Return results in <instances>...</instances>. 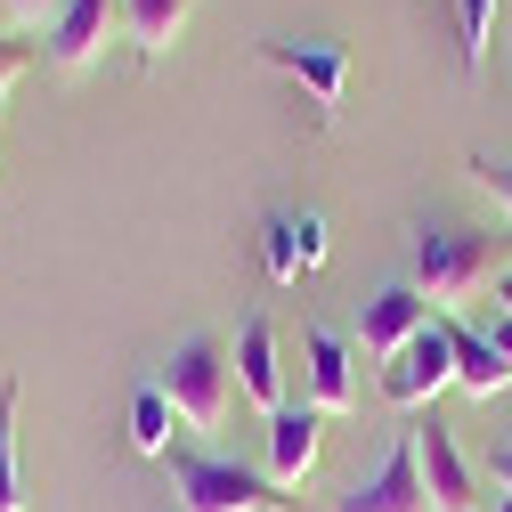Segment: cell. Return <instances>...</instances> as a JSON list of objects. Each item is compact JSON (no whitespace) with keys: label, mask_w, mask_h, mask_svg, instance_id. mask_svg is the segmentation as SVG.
I'll list each match as a JSON object with an SVG mask.
<instances>
[{"label":"cell","mask_w":512,"mask_h":512,"mask_svg":"<svg viewBox=\"0 0 512 512\" xmlns=\"http://www.w3.org/2000/svg\"><path fill=\"white\" fill-rule=\"evenodd\" d=\"M488 480H496V488H512V447H496V464H488Z\"/></svg>","instance_id":"23"},{"label":"cell","mask_w":512,"mask_h":512,"mask_svg":"<svg viewBox=\"0 0 512 512\" xmlns=\"http://www.w3.org/2000/svg\"><path fill=\"white\" fill-rule=\"evenodd\" d=\"M301 358H309V366H301V374H309L301 399H309L317 415H350V407H358V350H350L342 334H326V326H309V334H301Z\"/></svg>","instance_id":"11"},{"label":"cell","mask_w":512,"mask_h":512,"mask_svg":"<svg viewBox=\"0 0 512 512\" xmlns=\"http://www.w3.org/2000/svg\"><path fill=\"white\" fill-rule=\"evenodd\" d=\"M0 9H9V17H17V25H49V17H57V9H66V0H0Z\"/></svg>","instance_id":"21"},{"label":"cell","mask_w":512,"mask_h":512,"mask_svg":"<svg viewBox=\"0 0 512 512\" xmlns=\"http://www.w3.org/2000/svg\"><path fill=\"white\" fill-rule=\"evenodd\" d=\"M25 66H33V49H25V41H17L9 25H0V98L17 90V74H25Z\"/></svg>","instance_id":"20"},{"label":"cell","mask_w":512,"mask_h":512,"mask_svg":"<svg viewBox=\"0 0 512 512\" xmlns=\"http://www.w3.org/2000/svg\"><path fill=\"white\" fill-rule=\"evenodd\" d=\"M171 488L187 512H293L301 504L269 472H252L236 456H204V447H171Z\"/></svg>","instance_id":"2"},{"label":"cell","mask_w":512,"mask_h":512,"mask_svg":"<svg viewBox=\"0 0 512 512\" xmlns=\"http://www.w3.org/2000/svg\"><path fill=\"white\" fill-rule=\"evenodd\" d=\"M407 431H415V464H423V496H431V512H480V480H472V464H464L456 431H447L439 415H415Z\"/></svg>","instance_id":"5"},{"label":"cell","mask_w":512,"mask_h":512,"mask_svg":"<svg viewBox=\"0 0 512 512\" xmlns=\"http://www.w3.org/2000/svg\"><path fill=\"white\" fill-rule=\"evenodd\" d=\"M122 25V0H66L49 25H41V49H49V66L57 74H90L98 57H106V33Z\"/></svg>","instance_id":"6"},{"label":"cell","mask_w":512,"mask_h":512,"mask_svg":"<svg viewBox=\"0 0 512 512\" xmlns=\"http://www.w3.org/2000/svg\"><path fill=\"white\" fill-rule=\"evenodd\" d=\"M187 9H196V0H122V33L139 41V57H163V49L179 41Z\"/></svg>","instance_id":"15"},{"label":"cell","mask_w":512,"mask_h":512,"mask_svg":"<svg viewBox=\"0 0 512 512\" xmlns=\"http://www.w3.org/2000/svg\"><path fill=\"white\" fill-rule=\"evenodd\" d=\"M317 447H326V415H317L309 399H285V407L269 415V456H261V472H269L285 496H301L309 472H317Z\"/></svg>","instance_id":"7"},{"label":"cell","mask_w":512,"mask_h":512,"mask_svg":"<svg viewBox=\"0 0 512 512\" xmlns=\"http://www.w3.org/2000/svg\"><path fill=\"white\" fill-rule=\"evenodd\" d=\"M334 512H431V496H423V464H415V431H399L391 456H382V472L358 480V488H342Z\"/></svg>","instance_id":"9"},{"label":"cell","mask_w":512,"mask_h":512,"mask_svg":"<svg viewBox=\"0 0 512 512\" xmlns=\"http://www.w3.org/2000/svg\"><path fill=\"white\" fill-rule=\"evenodd\" d=\"M447 382H456V342H447V317H431V326L382 358V399L391 407H431Z\"/></svg>","instance_id":"4"},{"label":"cell","mask_w":512,"mask_h":512,"mask_svg":"<svg viewBox=\"0 0 512 512\" xmlns=\"http://www.w3.org/2000/svg\"><path fill=\"white\" fill-rule=\"evenodd\" d=\"M496 309H504V317H512V269H504V277H496Z\"/></svg>","instance_id":"24"},{"label":"cell","mask_w":512,"mask_h":512,"mask_svg":"<svg viewBox=\"0 0 512 512\" xmlns=\"http://www.w3.org/2000/svg\"><path fill=\"white\" fill-rule=\"evenodd\" d=\"M464 171H472V187H488V196H496V212L512 220V163H496V155H472Z\"/></svg>","instance_id":"19"},{"label":"cell","mask_w":512,"mask_h":512,"mask_svg":"<svg viewBox=\"0 0 512 512\" xmlns=\"http://www.w3.org/2000/svg\"><path fill=\"white\" fill-rule=\"evenodd\" d=\"M431 301L415 293V285H382L366 309H358V358H391V350H407L423 326H431Z\"/></svg>","instance_id":"10"},{"label":"cell","mask_w":512,"mask_h":512,"mask_svg":"<svg viewBox=\"0 0 512 512\" xmlns=\"http://www.w3.org/2000/svg\"><path fill=\"white\" fill-rule=\"evenodd\" d=\"M0 512H25V472H17V382H0Z\"/></svg>","instance_id":"17"},{"label":"cell","mask_w":512,"mask_h":512,"mask_svg":"<svg viewBox=\"0 0 512 512\" xmlns=\"http://www.w3.org/2000/svg\"><path fill=\"white\" fill-rule=\"evenodd\" d=\"M261 261H269V285H301L326 261V220L317 212H269L261 220Z\"/></svg>","instance_id":"12"},{"label":"cell","mask_w":512,"mask_h":512,"mask_svg":"<svg viewBox=\"0 0 512 512\" xmlns=\"http://www.w3.org/2000/svg\"><path fill=\"white\" fill-rule=\"evenodd\" d=\"M171 423H179V407L163 399V382H139V399H131V447L139 456H171Z\"/></svg>","instance_id":"16"},{"label":"cell","mask_w":512,"mask_h":512,"mask_svg":"<svg viewBox=\"0 0 512 512\" xmlns=\"http://www.w3.org/2000/svg\"><path fill=\"white\" fill-rule=\"evenodd\" d=\"M236 391L261 407V415H277L293 391H285V358H277V326L269 317H252V326L236 334Z\"/></svg>","instance_id":"13"},{"label":"cell","mask_w":512,"mask_h":512,"mask_svg":"<svg viewBox=\"0 0 512 512\" xmlns=\"http://www.w3.org/2000/svg\"><path fill=\"white\" fill-rule=\"evenodd\" d=\"M480 334H488V342H496V350H504V358H512V317H504V309H496V317H488V326H480Z\"/></svg>","instance_id":"22"},{"label":"cell","mask_w":512,"mask_h":512,"mask_svg":"<svg viewBox=\"0 0 512 512\" xmlns=\"http://www.w3.org/2000/svg\"><path fill=\"white\" fill-rule=\"evenodd\" d=\"M163 399L179 407V423L187 431H220V415H228V382H236V350L220 342V334H187L171 358H163Z\"/></svg>","instance_id":"3"},{"label":"cell","mask_w":512,"mask_h":512,"mask_svg":"<svg viewBox=\"0 0 512 512\" xmlns=\"http://www.w3.org/2000/svg\"><path fill=\"white\" fill-rule=\"evenodd\" d=\"M415 293L431 301V309H456V301H472L480 285H496L504 277V236H488V228H415Z\"/></svg>","instance_id":"1"},{"label":"cell","mask_w":512,"mask_h":512,"mask_svg":"<svg viewBox=\"0 0 512 512\" xmlns=\"http://www.w3.org/2000/svg\"><path fill=\"white\" fill-rule=\"evenodd\" d=\"M496 512H512V488H504V496H496Z\"/></svg>","instance_id":"25"},{"label":"cell","mask_w":512,"mask_h":512,"mask_svg":"<svg viewBox=\"0 0 512 512\" xmlns=\"http://www.w3.org/2000/svg\"><path fill=\"white\" fill-rule=\"evenodd\" d=\"M261 66L293 74V82L309 90L317 122H334V106H342V82H350V57H342V41H261Z\"/></svg>","instance_id":"8"},{"label":"cell","mask_w":512,"mask_h":512,"mask_svg":"<svg viewBox=\"0 0 512 512\" xmlns=\"http://www.w3.org/2000/svg\"><path fill=\"white\" fill-rule=\"evenodd\" d=\"M447 342H456V391H472V399H496L504 382H512V358L480 334V326H464V317H447Z\"/></svg>","instance_id":"14"},{"label":"cell","mask_w":512,"mask_h":512,"mask_svg":"<svg viewBox=\"0 0 512 512\" xmlns=\"http://www.w3.org/2000/svg\"><path fill=\"white\" fill-rule=\"evenodd\" d=\"M488 25H496V0H456V57H464V74H480Z\"/></svg>","instance_id":"18"}]
</instances>
